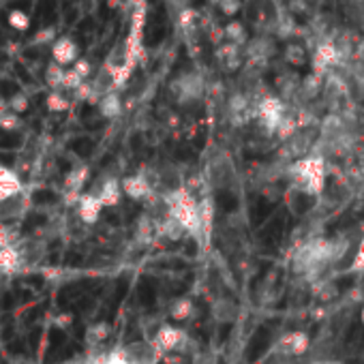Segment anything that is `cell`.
Listing matches in <instances>:
<instances>
[{"mask_svg": "<svg viewBox=\"0 0 364 364\" xmlns=\"http://www.w3.org/2000/svg\"><path fill=\"white\" fill-rule=\"evenodd\" d=\"M300 75L296 73H285L277 80V86H279V92L283 99H294L298 95V88H300Z\"/></svg>", "mask_w": 364, "mask_h": 364, "instance_id": "obj_20", "label": "cell"}, {"mask_svg": "<svg viewBox=\"0 0 364 364\" xmlns=\"http://www.w3.org/2000/svg\"><path fill=\"white\" fill-rule=\"evenodd\" d=\"M99 112H101L103 118H109V120L118 118L122 114V101H120V97L114 90L103 92L101 99H99Z\"/></svg>", "mask_w": 364, "mask_h": 364, "instance_id": "obj_15", "label": "cell"}, {"mask_svg": "<svg viewBox=\"0 0 364 364\" xmlns=\"http://www.w3.org/2000/svg\"><path fill=\"white\" fill-rule=\"evenodd\" d=\"M7 24L18 33H26L31 28V16L22 9H11L7 14Z\"/></svg>", "mask_w": 364, "mask_h": 364, "instance_id": "obj_23", "label": "cell"}, {"mask_svg": "<svg viewBox=\"0 0 364 364\" xmlns=\"http://www.w3.org/2000/svg\"><path fill=\"white\" fill-rule=\"evenodd\" d=\"M336 294H338V287H336V283H334V281H328V279L319 281V287H317V296H319V300H332Z\"/></svg>", "mask_w": 364, "mask_h": 364, "instance_id": "obj_27", "label": "cell"}, {"mask_svg": "<svg viewBox=\"0 0 364 364\" xmlns=\"http://www.w3.org/2000/svg\"><path fill=\"white\" fill-rule=\"evenodd\" d=\"M338 63H341V58H338V52H336L334 41H321V43H317V48L313 52V73L323 75L330 69H334Z\"/></svg>", "mask_w": 364, "mask_h": 364, "instance_id": "obj_6", "label": "cell"}, {"mask_svg": "<svg viewBox=\"0 0 364 364\" xmlns=\"http://www.w3.org/2000/svg\"><path fill=\"white\" fill-rule=\"evenodd\" d=\"M223 37H225L228 43L238 46V48L247 43V31H245L242 22H230V24L223 28Z\"/></svg>", "mask_w": 364, "mask_h": 364, "instance_id": "obj_22", "label": "cell"}, {"mask_svg": "<svg viewBox=\"0 0 364 364\" xmlns=\"http://www.w3.org/2000/svg\"><path fill=\"white\" fill-rule=\"evenodd\" d=\"M291 187L300 196H319L326 187V159L319 154H306L287 167Z\"/></svg>", "mask_w": 364, "mask_h": 364, "instance_id": "obj_1", "label": "cell"}, {"mask_svg": "<svg viewBox=\"0 0 364 364\" xmlns=\"http://www.w3.org/2000/svg\"><path fill=\"white\" fill-rule=\"evenodd\" d=\"M285 60L289 65H294V67H302L304 60H306V50L302 46H298V43H289L285 48Z\"/></svg>", "mask_w": 364, "mask_h": 364, "instance_id": "obj_24", "label": "cell"}, {"mask_svg": "<svg viewBox=\"0 0 364 364\" xmlns=\"http://www.w3.org/2000/svg\"><path fill=\"white\" fill-rule=\"evenodd\" d=\"M213 317H215L217 321H221V323H232V321H236V317H238V306H236V302L230 300V298H219V300L213 304Z\"/></svg>", "mask_w": 364, "mask_h": 364, "instance_id": "obj_16", "label": "cell"}, {"mask_svg": "<svg viewBox=\"0 0 364 364\" xmlns=\"http://www.w3.org/2000/svg\"><path fill=\"white\" fill-rule=\"evenodd\" d=\"M191 313H193V302H191V298L180 296V298H173V302L169 304V317L176 319V321H185V319H189Z\"/></svg>", "mask_w": 364, "mask_h": 364, "instance_id": "obj_19", "label": "cell"}, {"mask_svg": "<svg viewBox=\"0 0 364 364\" xmlns=\"http://www.w3.org/2000/svg\"><path fill=\"white\" fill-rule=\"evenodd\" d=\"M321 92H323V75L309 73L306 77L300 80V88H298V95L296 97L302 103H309V101H315Z\"/></svg>", "mask_w": 364, "mask_h": 364, "instance_id": "obj_13", "label": "cell"}, {"mask_svg": "<svg viewBox=\"0 0 364 364\" xmlns=\"http://www.w3.org/2000/svg\"><path fill=\"white\" fill-rule=\"evenodd\" d=\"M215 3L225 16H236L242 7V0H215Z\"/></svg>", "mask_w": 364, "mask_h": 364, "instance_id": "obj_28", "label": "cell"}, {"mask_svg": "<svg viewBox=\"0 0 364 364\" xmlns=\"http://www.w3.org/2000/svg\"><path fill=\"white\" fill-rule=\"evenodd\" d=\"M120 353L131 362V364H156L159 358L163 355L156 345L150 341H135V343H129L127 347L120 349Z\"/></svg>", "mask_w": 364, "mask_h": 364, "instance_id": "obj_4", "label": "cell"}, {"mask_svg": "<svg viewBox=\"0 0 364 364\" xmlns=\"http://www.w3.org/2000/svg\"><path fill=\"white\" fill-rule=\"evenodd\" d=\"M28 105H31V101H28V97L24 95V92H16L9 101H7V109L11 112V114H24L26 109H28Z\"/></svg>", "mask_w": 364, "mask_h": 364, "instance_id": "obj_26", "label": "cell"}, {"mask_svg": "<svg viewBox=\"0 0 364 364\" xmlns=\"http://www.w3.org/2000/svg\"><path fill=\"white\" fill-rule=\"evenodd\" d=\"M101 364H131V362L120 353V349H116V351L103 355V358H101Z\"/></svg>", "mask_w": 364, "mask_h": 364, "instance_id": "obj_30", "label": "cell"}, {"mask_svg": "<svg viewBox=\"0 0 364 364\" xmlns=\"http://www.w3.org/2000/svg\"><path fill=\"white\" fill-rule=\"evenodd\" d=\"M48 109L50 112H54V114H58V112H67L69 107H71V101L63 95V92H52L50 97H48Z\"/></svg>", "mask_w": 364, "mask_h": 364, "instance_id": "obj_25", "label": "cell"}, {"mask_svg": "<svg viewBox=\"0 0 364 364\" xmlns=\"http://www.w3.org/2000/svg\"><path fill=\"white\" fill-rule=\"evenodd\" d=\"M65 71H67V69L58 67L56 63H50V65H48L43 80H46V84L52 88V92H60V90H63V84H65Z\"/></svg>", "mask_w": 364, "mask_h": 364, "instance_id": "obj_21", "label": "cell"}, {"mask_svg": "<svg viewBox=\"0 0 364 364\" xmlns=\"http://www.w3.org/2000/svg\"><path fill=\"white\" fill-rule=\"evenodd\" d=\"M95 196L101 206H116L122 198V189H120V180L116 176H107V178H101L99 187H95V191L90 193Z\"/></svg>", "mask_w": 364, "mask_h": 364, "instance_id": "obj_8", "label": "cell"}, {"mask_svg": "<svg viewBox=\"0 0 364 364\" xmlns=\"http://www.w3.org/2000/svg\"><path fill=\"white\" fill-rule=\"evenodd\" d=\"M86 180H88V167H75L67 173L65 178V191L71 193V196H77L84 185H86Z\"/></svg>", "mask_w": 364, "mask_h": 364, "instance_id": "obj_17", "label": "cell"}, {"mask_svg": "<svg viewBox=\"0 0 364 364\" xmlns=\"http://www.w3.org/2000/svg\"><path fill=\"white\" fill-rule=\"evenodd\" d=\"M349 270H351V272H362V270H364V236H362V240H360V245H358V251H355V255H353V259H351Z\"/></svg>", "mask_w": 364, "mask_h": 364, "instance_id": "obj_29", "label": "cell"}, {"mask_svg": "<svg viewBox=\"0 0 364 364\" xmlns=\"http://www.w3.org/2000/svg\"><path fill=\"white\" fill-rule=\"evenodd\" d=\"M80 58V46L71 37H58L52 43V63H56L63 69H69Z\"/></svg>", "mask_w": 364, "mask_h": 364, "instance_id": "obj_5", "label": "cell"}, {"mask_svg": "<svg viewBox=\"0 0 364 364\" xmlns=\"http://www.w3.org/2000/svg\"><path fill=\"white\" fill-rule=\"evenodd\" d=\"M167 364H185V362H182V360H173V362H167Z\"/></svg>", "mask_w": 364, "mask_h": 364, "instance_id": "obj_33", "label": "cell"}, {"mask_svg": "<svg viewBox=\"0 0 364 364\" xmlns=\"http://www.w3.org/2000/svg\"><path fill=\"white\" fill-rule=\"evenodd\" d=\"M309 347H311V338H309L306 332H302V330H289V332H285V334L277 341L274 351H277L281 358L294 360V358H300L302 353H306Z\"/></svg>", "mask_w": 364, "mask_h": 364, "instance_id": "obj_3", "label": "cell"}, {"mask_svg": "<svg viewBox=\"0 0 364 364\" xmlns=\"http://www.w3.org/2000/svg\"><path fill=\"white\" fill-rule=\"evenodd\" d=\"M109 336H112V326H109V323H105V321L92 323V326L86 330V343H88L90 347H99V345H103Z\"/></svg>", "mask_w": 364, "mask_h": 364, "instance_id": "obj_18", "label": "cell"}, {"mask_svg": "<svg viewBox=\"0 0 364 364\" xmlns=\"http://www.w3.org/2000/svg\"><path fill=\"white\" fill-rule=\"evenodd\" d=\"M255 118L259 120V124L264 127V131L268 133V135H274V131H277V127H279V122L283 120V116L287 114V107H285V103H283V99H279V97H262L259 101H257V105H255Z\"/></svg>", "mask_w": 364, "mask_h": 364, "instance_id": "obj_2", "label": "cell"}, {"mask_svg": "<svg viewBox=\"0 0 364 364\" xmlns=\"http://www.w3.org/2000/svg\"><path fill=\"white\" fill-rule=\"evenodd\" d=\"M272 54H274V46H272V41H268V39H255V41H251L249 48H247V56H249L251 65L266 63Z\"/></svg>", "mask_w": 364, "mask_h": 364, "instance_id": "obj_14", "label": "cell"}, {"mask_svg": "<svg viewBox=\"0 0 364 364\" xmlns=\"http://www.w3.org/2000/svg\"><path fill=\"white\" fill-rule=\"evenodd\" d=\"M120 189L124 196H129L131 200H148L152 198V185L150 180L144 176V173H133V176H124L122 182H120Z\"/></svg>", "mask_w": 364, "mask_h": 364, "instance_id": "obj_7", "label": "cell"}, {"mask_svg": "<svg viewBox=\"0 0 364 364\" xmlns=\"http://www.w3.org/2000/svg\"><path fill=\"white\" fill-rule=\"evenodd\" d=\"M101 213H103V206L95 196L88 193V196L80 198V202H77V219L84 225H95L101 219Z\"/></svg>", "mask_w": 364, "mask_h": 364, "instance_id": "obj_11", "label": "cell"}, {"mask_svg": "<svg viewBox=\"0 0 364 364\" xmlns=\"http://www.w3.org/2000/svg\"><path fill=\"white\" fill-rule=\"evenodd\" d=\"M22 193V180H20V173L0 165V204L11 200V198H18Z\"/></svg>", "mask_w": 364, "mask_h": 364, "instance_id": "obj_10", "label": "cell"}, {"mask_svg": "<svg viewBox=\"0 0 364 364\" xmlns=\"http://www.w3.org/2000/svg\"><path fill=\"white\" fill-rule=\"evenodd\" d=\"M182 341H185V332L180 328H173V326H161L154 334V345L161 353H167V351H176Z\"/></svg>", "mask_w": 364, "mask_h": 364, "instance_id": "obj_9", "label": "cell"}, {"mask_svg": "<svg viewBox=\"0 0 364 364\" xmlns=\"http://www.w3.org/2000/svg\"><path fill=\"white\" fill-rule=\"evenodd\" d=\"M56 39H54V31L52 28H43L37 37H35V43H54Z\"/></svg>", "mask_w": 364, "mask_h": 364, "instance_id": "obj_31", "label": "cell"}, {"mask_svg": "<svg viewBox=\"0 0 364 364\" xmlns=\"http://www.w3.org/2000/svg\"><path fill=\"white\" fill-rule=\"evenodd\" d=\"M202 90H204V82H202V77H198V75H187V77H180V80L176 82L178 101H182V103L198 99V97L202 95Z\"/></svg>", "mask_w": 364, "mask_h": 364, "instance_id": "obj_12", "label": "cell"}, {"mask_svg": "<svg viewBox=\"0 0 364 364\" xmlns=\"http://www.w3.org/2000/svg\"><path fill=\"white\" fill-rule=\"evenodd\" d=\"M360 321H362V326H364V306H362V311H360Z\"/></svg>", "mask_w": 364, "mask_h": 364, "instance_id": "obj_32", "label": "cell"}]
</instances>
